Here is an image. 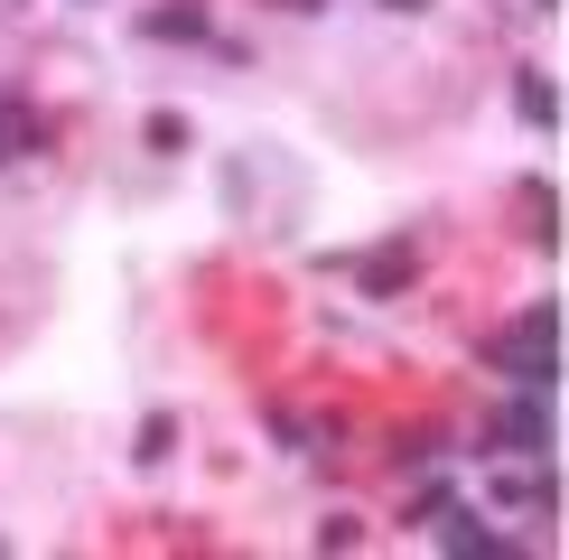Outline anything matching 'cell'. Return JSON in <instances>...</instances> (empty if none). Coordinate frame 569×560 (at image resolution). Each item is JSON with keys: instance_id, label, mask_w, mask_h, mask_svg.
<instances>
[{"instance_id": "obj_7", "label": "cell", "mask_w": 569, "mask_h": 560, "mask_svg": "<svg viewBox=\"0 0 569 560\" xmlns=\"http://www.w3.org/2000/svg\"><path fill=\"white\" fill-rule=\"evenodd\" d=\"M140 140H150L159 159H178V150H187V140H197V131H187V112H150V131H140Z\"/></svg>"}, {"instance_id": "obj_4", "label": "cell", "mask_w": 569, "mask_h": 560, "mask_svg": "<svg viewBox=\"0 0 569 560\" xmlns=\"http://www.w3.org/2000/svg\"><path fill=\"white\" fill-rule=\"evenodd\" d=\"M513 112H523L532 131H551V122H560V84L541 76V66H523V84H513Z\"/></svg>"}, {"instance_id": "obj_1", "label": "cell", "mask_w": 569, "mask_h": 560, "mask_svg": "<svg viewBox=\"0 0 569 560\" xmlns=\"http://www.w3.org/2000/svg\"><path fill=\"white\" fill-rule=\"evenodd\" d=\"M505 373H513V392H551L560 383V299H532L523 327L505 337Z\"/></svg>"}, {"instance_id": "obj_5", "label": "cell", "mask_w": 569, "mask_h": 560, "mask_svg": "<svg viewBox=\"0 0 569 560\" xmlns=\"http://www.w3.org/2000/svg\"><path fill=\"white\" fill-rule=\"evenodd\" d=\"M439 551H513V542H505V532H486V523H467V513H458V523H439Z\"/></svg>"}, {"instance_id": "obj_8", "label": "cell", "mask_w": 569, "mask_h": 560, "mask_svg": "<svg viewBox=\"0 0 569 560\" xmlns=\"http://www.w3.org/2000/svg\"><path fill=\"white\" fill-rule=\"evenodd\" d=\"M411 280V252H383V262H365V290H401Z\"/></svg>"}, {"instance_id": "obj_2", "label": "cell", "mask_w": 569, "mask_h": 560, "mask_svg": "<svg viewBox=\"0 0 569 560\" xmlns=\"http://www.w3.org/2000/svg\"><path fill=\"white\" fill-rule=\"evenodd\" d=\"M495 449H513V458H551V392H523V402L495 420Z\"/></svg>"}, {"instance_id": "obj_6", "label": "cell", "mask_w": 569, "mask_h": 560, "mask_svg": "<svg viewBox=\"0 0 569 560\" xmlns=\"http://www.w3.org/2000/svg\"><path fill=\"white\" fill-rule=\"evenodd\" d=\"M169 449H178V420H169V411H150V420H140V449H131V458H140V467H159Z\"/></svg>"}, {"instance_id": "obj_9", "label": "cell", "mask_w": 569, "mask_h": 560, "mask_svg": "<svg viewBox=\"0 0 569 560\" xmlns=\"http://www.w3.org/2000/svg\"><path fill=\"white\" fill-rule=\"evenodd\" d=\"M318 542H327V551H355V542H365V523H355V513H337V523H318Z\"/></svg>"}, {"instance_id": "obj_3", "label": "cell", "mask_w": 569, "mask_h": 560, "mask_svg": "<svg viewBox=\"0 0 569 560\" xmlns=\"http://www.w3.org/2000/svg\"><path fill=\"white\" fill-rule=\"evenodd\" d=\"M140 38H216V29H206V0H159L140 19Z\"/></svg>"}, {"instance_id": "obj_10", "label": "cell", "mask_w": 569, "mask_h": 560, "mask_svg": "<svg viewBox=\"0 0 569 560\" xmlns=\"http://www.w3.org/2000/svg\"><path fill=\"white\" fill-rule=\"evenodd\" d=\"M383 10H401V19H420V10H430V0H383Z\"/></svg>"}, {"instance_id": "obj_11", "label": "cell", "mask_w": 569, "mask_h": 560, "mask_svg": "<svg viewBox=\"0 0 569 560\" xmlns=\"http://www.w3.org/2000/svg\"><path fill=\"white\" fill-rule=\"evenodd\" d=\"M541 10H560V0H541Z\"/></svg>"}]
</instances>
